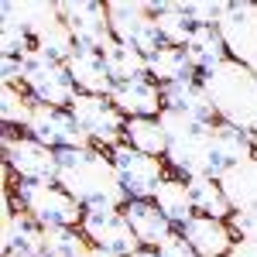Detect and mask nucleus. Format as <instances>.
I'll use <instances>...</instances> for the list:
<instances>
[{"instance_id": "obj_15", "label": "nucleus", "mask_w": 257, "mask_h": 257, "mask_svg": "<svg viewBox=\"0 0 257 257\" xmlns=\"http://www.w3.org/2000/svg\"><path fill=\"white\" fill-rule=\"evenodd\" d=\"M65 69H69V76L76 82V89L79 93H89V96H110L113 86H117L99 48H76L65 59Z\"/></svg>"}, {"instance_id": "obj_28", "label": "nucleus", "mask_w": 257, "mask_h": 257, "mask_svg": "<svg viewBox=\"0 0 257 257\" xmlns=\"http://www.w3.org/2000/svg\"><path fill=\"white\" fill-rule=\"evenodd\" d=\"M192 199H196V213L202 216H213V219H230L233 209H230V199L223 192L219 178H192Z\"/></svg>"}, {"instance_id": "obj_2", "label": "nucleus", "mask_w": 257, "mask_h": 257, "mask_svg": "<svg viewBox=\"0 0 257 257\" xmlns=\"http://www.w3.org/2000/svg\"><path fill=\"white\" fill-rule=\"evenodd\" d=\"M199 82L206 89V96L216 110V120L233 123L240 131L257 134V72L226 59L199 72Z\"/></svg>"}, {"instance_id": "obj_32", "label": "nucleus", "mask_w": 257, "mask_h": 257, "mask_svg": "<svg viewBox=\"0 0 257 257\" xmlns=\"http://www.w3.org/2000/svg\"><path fill=\"white\" fill-rule=\"evenodd\" d=\"M230 226H233L237 240H257V213H233Z\"/></svg>"}, {"instance_id": "obj_33", "label": "nucleus", "mask_w": 257, "mask_h": 257, "mask_svg": "<svg viewBox=\"0 0 257 257\" xmlns=\"http://www.w3.org/2000/svg\"><path fill=\"white\" fill-rule=\"evenodd\" d=\"M230 257H257V240H237Z\"/></svg>"}, {"instance_id": "obj_18", "label": "nucleus", "mask_w": 257, "mask_h": 257, "mask_svg": "<svg viewBox=\"0 0 257 257\" xmlns=\"http://www.w3.org/2000/svg\"><path fill=\"white\" fill-rule=\"evenodd\" d=\"M151 202L168 216V223H172L175 230H182L189 219L196 216V199H192V185H189V178L168 175L158 185V192H155Z\"/></svg>"}, {"instance_id": "obj_7", "label": "nucleus", "mask_w": 257, "mask_h": 257, "mask_svg": "<svg viewBox=\"0 0 257 257\" xmlns=\"http://www.w3.org/2000/svg\"><path fill=\"white\" fill-rule=\"evenodd\" d=\"M106 14H110V31L113 38L138 48L144 55L158 52L161 45V35H158V24H155V11L151 4L144 0H110L106 4Z\"/></svg>"}, {"instance_id": "obj_27", "label": "nucleus", "mask_w": 257, "mask_h": 257, "mask_svg": "<svg viewBox=\"0 0 257 257\" xmlns=\"http://www.w3.org/2000/svg\"><path fill=\"white\" fill-rule=\"evenodd\" d=\"M35 106L38 103L24 93V86H4L0 89V120H4V131H28Z\"/></svg>"}, {"instance_id": "obj_29", "label": "nucleus", "mask_w": 257, "mask_h": 257, "mask_svg": "<svg viewBox=\"0 0 257 257\" xmlns=\"http://www.w3.org/2000/svg\"><path fill=\"white\" fill-rule=\"evenodd\" d=\"M31 48H35V38L28 35V28L0 11V59H24Z\"/></svg>"}, {"instance_id": "obj_19", "label": "nucleus", "mask_w": 257, "mask_h": 257, "mask_svg": "<svg viewBox=\"0 0 257 257\" xmlns=\"http://www.w3.org/2000/svg\"><path fill=\"white\" fill-rule=\"evenodd\" d=\"M161 93H165V106H172V110H182V113L202 120V123H213L216 120V110H213V103L206 96L199 76L196 79L172 82V86H161Z\"/></svg>"}, {"instance_id": "obj_21", "label": "nucleus", "mask_w": 257, "mask_h": 257, "mask_svg": "<svg viewBox=\"0 0 257 257\" xmlns=\"http://www.w3.org/2000/svg\"><path fill=\"white\" fill-rule=\"evenodd\" d=\"M148 76L158 82V86H172V82H182V79H196V65L189 59L185 48L178 45H161L158 52L148 55Z\"/></svg>"}, {"instance_id": "obj_26", "label": "nucleus", "mask_w": 257, "mask_h": 257, "mask_svg": "<svg viewBox=\"0 0 257 257\" xmlns=\"http://www.w3.org/2000/svg\"><path fill=\"white\" fill-rule=\"evenodd\" d=\"M41 243H45V257H86L93 247L79 226H45Z\"/></svg>"}, {"instance_id": "obj_17", "label": "nucleus", "mask_w": 257, "mask_h": 257, "mask_svg": "<svg viewBox=\"0 0 257 257\" xmlns=\"http://www.w3.org/2000/svg\"><path fill=\"white\" fill-rule=\"evenodd\" d=\"M219 185L230 199L233 213H257V155L230 165L219 175Z\"/></svg>"}, {"instance_id": "obj_30", "label": "nucleus", "mask_w": 257, "mask_h": 257, "mask_svg": "<svg viewBox=\"0 0 257 257\" xmlns=\"http://www.w3.org/2000/svg\"><path fill=\"white\" fill-rule=\"evenodd\" d=\"M226 7H230V0H185V14L196 28H216Z\"/></svg>"}, {"instance_id": "obj_22", "label": "nucleus", "mask_w": 257, "mask_h": 257, "mask_svg": "<svg viewBox=\"0 0 257 257\" xmlns=\"http://www.w3.org/2000/svg\"><path fill=\"white\" fill-rule=\"evenodd\" d=\"M151 11H155V24H158L161 41L185 48L192 31H196V24L185 14V0H158V4H151Z\"/></svg>"}, {"instance_id": "obj_10", "label": "nucleus", "mask_w": 257, "mask_h": 257, "mask_svg": "<svg viewBox=\"0 0 257 257\" xmlns=\"http://www.w3.org/2000/svg\"><path fill=\"white\" fill-rule=\"evenodd\" d=\"M79 230L86 233V240L93 247L113 257H131L134 250H141V240L134 237L123 209H86Z\"/></svg>"}, {"instance_id": "obj_9", "label": "nucleus", "mask_w": 257, "mask_h": 257, "mask_svg": "<svg viewBox=\"0 0 257 257\" xmlns=\"http://www.w3.org/2000/svg\"><path fill=\"white\" fill-rule=\"evenodd\" d=\"M110 158H113V165H117L120 185L127 189V196H131V199H155L158 185L168 178V165H165V158L141 155V151L127 148V144L113 148Z\"/></svg>"}, {"instance_id": "obj_13", "label": "nucleus", "mask_w": 257, "mask_h": 257, "mask_svg": "<svg viewBox=\"0 0 257 257\" xmlns=\"http://www.w3.org/2000/svg\"><path fill=\"white\" fill-rule=\"evenodd\" d=\"M182 237L189 240V247L199 257H230L233 243H237L230 219H213V216H202V213H196L182 226Z\"/></svg>"}, {"instance_id": "obj_14", "label": "nucleus", "mask_w": 257, "mask_h": 257, "mask_svg": "<svg viewBox=\"0 0 257 257\" xmlns=\"http://www.w3.org/2000/svg\"><path fill=\"white\" fill-rule=\"evenodd\" d=\"M110 99L117 103V110L127 120L161 117V110H165V93H161V86L151 76H141V79H131V82H117Z\"/></svg>"}, {"instance_id": "obj_16", "label": "nucleus", "mask_w": 257, "mask_h": 257, "mask_svg": "<svg viewBox=\"0 0 257 257\" xmlns=\"http://www.w3.org/2000/svg\"><path fill=\"white\" fill-rule=\"evenodd\" d=\"M123 216H127V223H131L134 237L141 240V247H148V250H158L161 243L175 233V226L168 223V216L161 213L151 199H127Z\"/></svg>"}, {"instance_id": "obj_24", "label": "nucleus", "mask_w": 257, "mask_h": 257, "mask_svg": "<svg viewBox=\"0 0 257 257\" xmlns=\"http://www.w3.org/2000/svg\"><path fill=\"white\" fill-rule=\"evenodd\" d=\"M103 59H106V69H110L113 82H131V79L148 76V55L138 52V48H131V45H123V41H117V38L103 48Z\"/></svg>"}, {"instance_id": "obj_25", "label": "nucleus", "mask_w": 257, "mask_h": 257, "mask_svg": "<svg viewBox=\"0 0 257 257\" xmlns=\"http://www.w3.org/2000/svg\"><path fill=\"white\" fill-rule=\"evenodd\" d=\"M185 52H189V59L196 65V72H206V69H213V65L230 59L226 45L219 38V28H196L189 45H185Z\"/></svg>"}, {"instance_id": "obj_1", "label": "nucleus", "mask_w": 257, "mask_h": 257, "mask_svg": "<svg viewBox=\"0 0 257 257\" xmlns=\"http://www.w3.org/2000/svg\"><path fill=\"white\" fill-rule=\"evenodd\" d=\"M59 182L82 209H123L127 189L120 185L117 165L103 148H76L59 151Z\"/></svg>"}, {"instance_id": "obj_6", "label": "nucleus", "mask_w": 257, "mask_h": 257, "mask_svg": "<svg viewBox=\"0 0 257 257\" xmlns=\"http://www.w3.org/2000/svg\"><path fill=\"white\" fill-rule=\"evenodd\" d=\"M72 120L82 127V134L89 138L93 148L113 151L123 144V127L127 117L117 110V103L110 96H89V93H76V99L69 103Z\"/></svg>"}, {"instance_id": "obj_12", "label": "nucleus", "mask_w": 257, "mask_h": 257, "mask_svg": "<svg viewBox=\"0 0 257 257\" xmlns=\"http://www.w3.org/2000/svg\"><path fill=\"white\" fill-rule=\"evenodd\" d=\"M28 134L38 138L41 144H48L52 151H76V148H93L89 138L82 134V127L72 120L69 110L59 106H35L31 123H28Z\"/></svg>"}, {"instance_id": "obj_34", "label": "nucleus", "mask_w": 257, "mask_h": 257, "mask_svg": "<svg viewBox=\"0 0 257 257\" xmlns=\"http://www.w3.org/2000/svg\"><path fill=\"white\" fill-rule=\"evenodd\" d=\"M131 257H158V250H148V247H141V250H134Z\"/></svg>"}, {"instance_id": "obj_11", "label": "nucleus", "mask_w": 257, "mask_h": 257, "mask_svg": "<svg viewBox=\"0 0 257 257\" xmlns=\"http://www.w3.org/2000/svg\"><path fill=\"white\" fill-rule=\"evenodd\" d=\"M59 11L79 48H99L103 52L113 41L106 4H96V0H59Z\"/></svg>"}, {"instance_id": "obj_5", "label": "nucleus", "mask_w": 257, "mask_h": 257, "mask_svg": "<svg viewBox=\"0 0 257 257\" xmlns=\"http://www.w3.org/2000/svg\"><path fill=\"white\" fill-rule=\"evenodd\" d=\"M24 93L41 103V106H59V110H69V103L76 99V82L69 76L65 62L45 55L38 48H31L24 55Z\"/></svg>"}, {"instance_id": "obj_8", "label": "nucleus", "mask_w": 257, "mask_h": 257, "mask_svg": "<svg viewBox=\"0 0 257 257\" xmlns=\"http://www.w3.org/2000/svg\"><path fill=\"white\" fill-rule=\"evenodd\" d=\"M226 55L257 72V4L254 0H230L223 21L216 24Z\"/></svg>"}, {"instance_id": "obj_3", "label": "nucleus", "mask_w": 257, "mask_h": 257, "mask_svg": "<svg viewBox=\"0 0 257 257\" xmlns=\"http://www.w3.org/2000/svg\"><path fill=\"white\" fill-rule=\"evenodd\" d=\"M4 182H7V192L14 199V206L21 213H28L41 230L45 226H82L86 209L59 182H11L7 172H4Z\"/></svg>"}, {"instance_id": "obj_31", "label": "nucleus", "mask_w": 257, "mask_h": 257, "mask_svg": "<svg viewBox=\"0 0 257 257\" xmlns=\"http://www.w3.org/2000/svg\"><path fill=\"white\" fill-rule=\"evenodd\" d=\"M158 257H199V254L189 247V240L182 237V230H175V233L158 247Z\"/></svg>"}, {"instance_id": "obj_20", "label": "nucleus", "mask_w": 257, "mask_h": 257, "mask_svg": "<svg viewBox=\"0 0 257 257\" xmlns=\"http://www.w3.org/2000/svg\"><path fill=\"white\" fill-rule=\"evenodd\" d=\"M213 141H216L219 175H223L230 165H237V161L254 158V155H257V134H250V131H240V127H233V123H223V120H216V123H213Z\"/></svg>"}, {"instance_id": "obj_4", "label": "nucleus", "mask_w": 257, "mask_h": 257, "mask_svg": "<svg viewBox=\"0 0 257 257\" xmlns=\"http://www.w3.org/2000/svg\"><path fill=\"white\" fill-rule=\"evenodd\" d=\"M4 172L11 182H55L59 151L31 138L28 131H4Z\"/></svg>"}, {"instance_id": "obj_23", "label": "nucleus", "mask_w": 257, "mask_h": 257, "mask_svg": "<svg viewBox=\"0 0 257 257\" xmlns=\"http://www.w3.org/2000/svg\"><path fill=\"white\" fill-rule=\"evenodd\" d=\"M123 144L134 148L141 155H151V158H165L168 155V134L161 127L158 117H134L127 120L123 127Z\"/></svg>"}]
</instances>
